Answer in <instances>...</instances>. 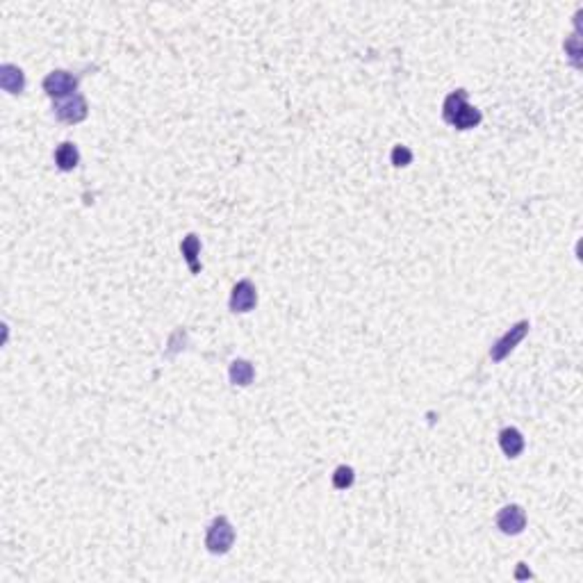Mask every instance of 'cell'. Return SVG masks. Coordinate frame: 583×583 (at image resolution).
Wrapping results in <instances>:
<instances>
[{"instance_id": "cell-3", "label": "cell", "mask_w": 583, "mask_h": 583, "mask_svg": "<svg viewBox=\"0 0 583 583\" xmlns=\"http://www.w3.org/2000/svg\"><path fill=\"white\" fill-rule=\"evenodd\" d=\"M529 329H531L529 319H522L515 326H510V329L501 335L492 346H490V358H492V363H501V360L508 358L512 351H515V346L524 340V337H527Z\"/></svg>"}, {"instance_id": "cell-4", "label": "cell", "mask_w": 583, "mask_h": 583, "mask_svg": "<svg viewBox=\"0 0 583 583\" xmlns=\"http://www.w3.org/2000/svg\"><path fill=\"white\" fill-rule=\"evenodd\" d=\"M78 76L68 73V71H53L43 78V91L48 94L53 100H64L68 96L78 94Z\"/></svg>"}, {"instance_id": "cell-6", "label": "cell", "mask_w": 583, "mask_h": 583, "mask_svg": "<svg viewBox=\"0 0 583 583\" xmlns=\"http://www.w3.org/2000/svg\"><path fill=\"white\" fill-rule=\"evenodd\" d=\"M228 306L232 312H239V314L251 312L255 306H258V289H255V285L249 281V278H244V281H239L235 287H232Z\"/></svg>"}, {"instance_id": "cell-10", "label": "cell", "mask_w": 583, "mask_h": 583, "mask_svg": "<svg viewBox=\"0 0 583 583\" xmlns=\"http://www.w3.org/2000/svg\"><path fill=\"white\" fill-rule=\"evenodd\" d=\"M499 447L508 458H517L520 453L524 451V435L515 426H506L499 433Z\"/></svg>"}, {"instance_id": "cell-5", "label": "cell", "mask_w": 583, "mask_h": 583, "mask_svg": "<svg viewBox=\"0 0 583 583\" xmlns=\"http://www.w3.org/2000/svg\"><path fill=\"white\" fill-rule=\"evenodd\" d=\"M89 114V105L83 94L68 96L64 100H55V116L64 123H80Z\"/></svg>"}, {"instance_id": "cell-15", "label": "cell", "mask_w": 583, "mask_h": 583, "mask_svg": "<svg viewBox=\"0 0 583 583\" xmlns=\"http://www.w3.org/2000/svg\"><path fill=\"white\" fill-rule=\"evenodd\" d=\"M565 51L569 53V60H572L574 66H579V55H581V46H579V37H569L565 41Z\"/></svg>"}, {"instance_id": "cell-13", "label": "cell", "mask_w": 583, "mask_h": 583, "mask_svg": "<svg viewBox=\"0 0 583 583\" xmlns=\"http://www.w3.org/2000/svg\"><path fill=\"white\" fill-rule=\"evenodd\" d=\"M354 481H356V472H354V468H349V465H340V468H337L335 474H333V487L335 490L351 487Z\"/></svg>"}, {"instance_id": "cell-7", "label": "cell", "mask_w": 583, "mask_h": 583, "mask_svg": "<svg viewBox=\"0 0 583 583\" xmlns=\"http://www.w3.org/2000/svg\"><path fill=\"white\" fill-rule=\"evenodd\" d=\"M497 527L506 535H520L527 529V512L517 504H508L497 512Z\"/></svg>"}, {"instance_id": "cell-9", "label": "cell", "mask_w": 583, "mask_h": 583, "mask_svg": "<svg viewBox=\"0 0 583 583\" xmlns=\"http://www.w3.org/2000/svg\"><path fill=\"white\" fill-rule=\"evenodd\" d=\"M180 253H182L185 262H187L190 272H192L194 276H196V274H201L203 267H201V260H198V255H201V239H198V235L190 232V235L180 242Z\"/></svg>"}, {"instance_id": "cell-12", "label": "cell", "mask_w": 583, "mask_h": 583, "mask_svg": "<svg viewBox=\"0 0 583 583\" xmlns=\"http://www.w3.org/2000/svg\"><path fill=\"white\" fill-rule=\"evenodd\" d=\"M228 376H230V383H232V386L247 388V386H251L253 378H255V369H253V365L249 363V360L237 358V360H232V363H230Z\"/></svg>"}, {"instance_id": "cell-2", "label": "cell", "mask_w": 583, "mask_h": 583, "mask_svg": "<svg viewBox=\"0 0 583 583\" xmlns=\"http://www.w3.org/2000/svg\"><path fill=\"white\" fill-rule=\"evenodd\" d=\"M232 545H235V527H232L226 515L215 517L205 533L207 552L215 556H224L232 550Z\"/></svg>"}, {"instance_id": "cell-14", "label": "cell", "mask_w": 583, "mask_h": 583, "mask_svg": "<svg viewBox=\"0 0 583 583\" xmlns=\"http://www.w3.org/2000/svg\"><path fill=\"white\" fill-rule=\"evenodd\" d=\"M413 150L408 148V146H394L392 148V153H390V160H392V165L394 167H408V165H413Z\"/></svg>"}, {"instance_id": "cell-11", "label": "cell", "mask_w": 583, "mask_h": 583, "mask_svg": "<svg viewBox=\"0 0 583 583\" xmlns=\"http://www.w3.org/2000/svg\"><path fill=\"white\" fill-rule=\"evenodd\" d=\"M55 165L60 171H73L80 165V150L76 144L64 142L55 148Z\"/></svg>"}, {"instance_id": "cell-8", "label": "cell", "mask_w": 583, "mask_h": 583, "mask_svg": "<svg viewBox=\"0 0 583 583\" xmlns=\"http://www.w3.org/2000/svg\"><path fill=\"white\" fill-rule=\"evenodd\" d=\"M0 87L7 94H23V89H26V73L14 64H3L0 66Z\"/></svg>"}, {"instance_id": "cell-1", "label": "cell", "mask_w": 583, "mask_h": 583, "mask_svg": "<svg viewBox=\"0 0 583 583\" xmlns=\"http://www.w3.org/2000/svg\"><path fill=\"white\" fill-rule=\"evenodd\" d=\"M442 119L456 128V130H470V128H476L483 121V114L468 103V91L456 89L445 98Z\"/></svg>"}]
</instances>
